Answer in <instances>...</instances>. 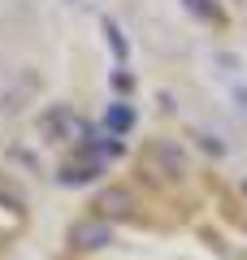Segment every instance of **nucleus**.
I'll use <instances>...</instances> for the list:
<instances>
[{
	"instance_id": "obj_1",
	"label": "nucleus",
	"mask_w": 247,
	"mask_h": 260,
	"mask_svg": "<svg viewBox=\"0 0 247 260\" xmlns=\"http://www.w3.org/2000/svg\"><path fill=\"white\" fill-rule=\"evenodd\" d=\"M109 239H113V225L104 221V217H87V221H78L70 230V247L74 251H96V247H104Z\"/></svg>"
},
{
	"instance_id": "obj_4",
	"label": "nucleus",
	"mask_w": 247,
	"mask_h": 260,
	"mask_svg": "<svg viewBox=\"0 0 247 260\" xmlns=\"http://www.w3.org/2000/svg\"><path fill=\"white\" fill-rule=\"evenodd\" d=\"M130 126H135V109H130V104H113L109 109V130L113 135H126Z\"/></svg>"
},
{
	"instance_id": "obj_5",
	"label": "nucleus",
	"mask_w": 247,
	"mask_h": 260,
	"mask_svg": "<svg viewBox=\"0 0 247 260\" xmlns=\"http://www.w3.org/2000/svg\"><path fill=\"white\" fill-rule=\"evenodd\" d=\"M109 44H113V52H117V56H126V39H121L117 26H109Z\"/></svg>"
},
{
	"instance_id": "obj_6",
	"label": "nucleus",
	"mask_w": 247,
	"mask_h": 260,
	"mask_svg": "<svg viewBox=\"0 0 247 260\" xmlns=\"http://www.w3.org/2000/svg\"><path fill=\"white\" fill-rule=\"evenodd\" d=\"M187 5H191V9H195V13H204V18H217V9H212L208 0H187Z\"/></svg>"
},
{
	"instance_id": "obj_2",
	"label": "nucleus",
	"mask_w": 247,
	"mask_h": 260,
	"mask_svg": "<svg viewBox=\"0 0 247 260\" xmlns=\"http://www.w3.org/2000/svg\"><path fill=\"white\" fill-rule=\"evenodd\" d=\"M130 204H135V195H130V191H117V186H113V191H104L91 208H96V217H104V221H109L113 213H117V217H121V213H130Z\"/></svg>"
},
{
	"instance_id": "obj_3",
	"label": "nucleus",
	"mask_w": 247,
	"mask_h": 260,
	"mask_svg": "<svg viewBox=\"0 0 247 260\" xmlns=\"http://www.w3.org/2000/svg\"><path fill=\"white\" fill-rule=\"evenodd\" d=\"M96 178H100V165H96V160H87V165H65V169H61V182H65V186L96 182Z\"/></svg>"
}]
</instances>
